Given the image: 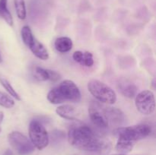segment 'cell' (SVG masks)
<instances>
[{"mask_svg":"<svg viewBox=\"0 0 156 155\" xmlns=\"http://www.w3.org/2000/svg\"><path fill=\"white\" fill-rule=\"evenodd\" d=\"M152 132V129L147 124H139L128 127H120L115 130L118 138L127 140L131 142L136 143V141L143 139L149 136Z\"/></svg>","mask_w":156,"mask_h":155,"instance_id":"4","label":"cell"},{"mask_svg":"<svg viewBox=\"0 0 156 155\" xmlns=\"http://www.w3.org/2000/svg\"><path fill=\"white\" fill-rule=\"evenodd\" d=\"M135 104L137 110L144 115H152L155 109V100L153 92L145 90L136 94Z\"/></svg>","mask_w":156,"mask_h":155,"instance_id":"7","label":"cell"},{"mask_svg":"<svg viewBox=\"0 0 156 155\" xmlns=\"http://www.w3.org/2000/svg\"><path fill=\"white\" fill-rule=\"evenodd\" d=\"M34 76L35 78L41 81H50L56 82L60 79V74L56 71L45 69L38 66L35 67L34 69Z\"/></svg>","mask_w":156,"mask_h":155,"instance_id":"11","label":"cell"},{"mask_svg":"<svg viewBox=\"0 0 156 155\" xmlns=\"http://www.w3.org/2000/svg\"><path fill=\"white\" fill-rule=\"evenodd\" d=\"M34 37L33 33L31 31V29L30 28L29 26H24L21 29V38H22V40L24 42V43L26 46L27 45L29 42Z\"/></svg>","mask_w":156,"mask_h":155,"instance_id":"21","label":"cell"},{"mask_svg":"<svg viewBox=\"0 0 156 155\" xmlns=\"http://www.w3.org/2000/svg\"><path fill=\"white\" fill-rule=\"evenodd\" d=\"M68 141L73 147L85 151L105 153L111 149V144L86 125L71 126L68 132Z\"/></svg>","mask_w":156,"mask_h":155,"instance_id":"1","label":"cell"},{"mask_svg":"<svg viewBox=\"0 0 156 155\" xmlns=\"http://www.w3.org/2000/svg\"><path fill=\"white\" fill-rule=\"evenodd\" d=\"M2 58L1 53H0V63H2Z\"/></svg>","mask_w":156,"mask_h":155,"instance_id":"24","label":"cell"},{"mask_svg":"<svg viewBox=\"0 0 156 155\" xmlns=\"http://www.w3.org/2000/svg\"><path fill=\"white\" fill-rule=\"evenodd\" d=\"M8 140L12 148L18 155H29L34 151L31 141L19 132H12L8 135Z\"/></svg>","mask_w":156,"mask_h":155,"instance_id":"6","label":"cell"},{"mask_svg":"<svg viewBox=\"0 0 156 155\" xmlns=\"http://www.w3.org/2000/svg\"><path fill=\"white\" fill-rule=\"evenodd\" d=\"M15 11H16L17 16L21 20H24L27 16V11H26L25 2L24 0H14Z\"/></svg>","mask_w":156,"mask_h":155,"instance_id":"19","label":"cell"},{"mask_svg":"<svg viewBox=\"0 0 156 155\" xmlns=\"http://www.w3.org/2000/svg\"><path fill=\"white\" fill-rule=\"evenodd\" d=\"M58 115L67 120H78L79 114L76 108L70 104H62L58 106L56 109Z\"/></svg>","mask_w":156,"mask_h":155,"instance_id":"13","label":"cell"},{"mask_svg":"<svg viewBox=\"0 0 156 155\" xmlns=\"http://www.w3.org/2000/svg\"><path fill=\"white\" fill-rule=\"evenodd\" d=\"M75 62L85 67H91L94 65V58L90 52L76 51L73 55Z\"/></svg>","mask_w":156,"mask_h":155,"instance_id":"14","label":"cell"},{"mask_svg":"<svg viewBox=\"0 0 156 155\" xmlns=\"http://www.w3.org/2000/svg\"><path fill=\"white\" fill-rule=\"evenodd\" d=\"M0 106L6 109H10L15 106V100L9 94L0 91Z\"/></svg>","mask_w":156,"mask_h":155,"instance_id":"20","label":"cell"},{"mask_svg":"<svg viewBox=\"0 0 156 155\" xmlns=\"http://www.w3.org/2000/svg\"><path fill=\"white\" fill-rule=\"evenodd\" d=\"M54 46L56 50L61 53H66L69 52L73 49V43L69 37L61 36L55 40Z\"/></svg>","mask_w":156,"mask_h":155,"instance_id":"15","label":"cell"},{"mask_svg":"<svg viewBox=\"0 0 156 155\" xmlns=\"http://www.w3.org/2000/svg\"><path fill=\"white\" fill-rule=\"evenodd\" d=\"M27 46L30 49V51L36 57L41 60H47L50 57L48 51L44 44L40 42L37 39H36L35 36L27 43Z\"/></svg>","mask_w":156,"mask_h":155,"instance_id":"12","label":"cell"},{"mask_svg":"<svg viewBox=\"0 0 156 155\" xmlns=\"http://www.w3.org/2000/svg\"><path fill=\"white\" fill-rule=\"evenodd\" d=\"M104 106L99 102L91 103L88 108V114L93 124L101 129H106L109 126L108 119L105 115Z\"/></svg>","mask_w":156,"mask_h":155,"instance_id":"8","label":"cell"},{"mask_svg":"<svg viewBox=\"0 0 156 155\" xmlns=\"http://www.w3.org/2000/svg\"><path fill=\"white\" fill-rule=\"evenodd\" d=\"M3 119H4V113H3V112L0 111V125L2 122Z\"/></svg>","mask_w":156,"mask_h":155,"instance_id":"23","label":"cell"},{"mask_svg":"<svg viewBox=\"0 0 156 155\" xmlns=\"http://www.w3.org/2000/svg\"><path fill=\"white\" fill-rule=\"evenodd\" d=\"M2 155H14V153L12 150H9V149H8V150H6L4 152V153H3Z\"/></svg>","mask_w":156,"mask_h":155,"instance_id":"22","label":"cell"},{"mask_svg":"<svg viewBox=\"0 0 156 155\" xmlns=\"http://www.w3.org/2000/svg\"><path fill=\"white\" fill-rule=\"evenodd\" d=\"M0 84H2V86L5 88V89L7 91V92L9 93V95L12 96V97H14L15 99H16L17 100H21V97H20L19 94L16 92L14 88L12 87V85L11 84L10 82L7 80L5 77L0 75Z\"/></svg>","mask_w":156,"mask_h":155,"instance_id":"18","label":"cell"},{"mask_svg":"<svg viewBox=\"0 0 156 155\" xmlns=\"http://www.w3.org/2000/svg\"><path fill=\"white\" fill-rule=\"evenodd\" d=\"M134 145H135V143L118 138L115 149L119 153L126 154V153H129V152H130L133 150Z\"/></svg>","mask_w":156,"mask_h":155,"instance_id":"16","label":"cell"},{"mask_svg":"<svg viewBox=\"0 0 156 155\" xmlns=\"http://www.w3.org/2000/svg\"><path fill=\"white\" fill-rule=\"evenodd\" d=\"M8 0H0V17L9 24L13 25V18L8 9Z\"/></svg>","mask_w":156,"mask_h":155,"instance_id":"17","label":"cell"},{"mask_svg":"<svg viewBox=\"0 0 156 155\" xmlns=\"http://www.w3.org/2000/svg\"><path fill=\"white\" fill-rule=\"evenodd\" d=\"M47 100L53 104H60L66 102L78 103L82 94L77 85L71 80H64L53 88L47 96Z\"/></svg>","mask_w":156,"mask_h":155,"instance_id":"2","label":"cell"},{"mask_svg":"<svg viewBox=\"0 0 156 155\" xmlns=\"http://www.w3.org/2000/svg\"><path fill=\"white\" fill-rule=\"evenodd\" d=\"M30 141L38 150H43L49 144V135L42 123L37 119L30 122L29 126Z\"/></svg>","mask_w":156,"mask_h":155,"instance_id":"5","label":"cell"},{"mask_svg":"<svg viewBox=\"0 0 156 155\" xmlns=\"http://www.w3.org/2000/svg\"><path fill=\"white\" fill-rule=\"evenodd\" d=\"M105 115L108 119V125L120 126L124 122L125 115L121 109L117 107L105 106H104Z\"/></svg>","mask_w":156,"mask_h":155,"instance_id":"9","label":"cell"},{"mask_svg":"<svg viewBox=\"0 0 156 155\" xmlns=\"http://www.w3.org/2000/svg\"><path fill=\"white\" fill-rule=\"evenodd\" d=\"M117 86L120 94L127 98L132 99L136 96L138 88L136 85L129 79L121 78L117 81Z\"/></svg>","mask_w":156,"mask_h":155,"instance_id":"10","label":"cell"},{"mask_svg":"<svg viewBox=\"0 0 156 155\" xmlns=\"http://www.w3.org/2000/svg\"><path fill=\"white\" fill-rule=\"evenodd\" d=\"M111 155H126V154H121V153H115V154H111Z\"/></svg>","mask_w":156,"mask_h":155,"instance_id":"25","label":"cell"},{"mask_svg":"<svg viewBox=\"0 0 156 155\" xmlns=\"http://www.w3.org/2000/svg\"><path fill=\"white\" fill-rule=\"evenodd\" d=\"M88 90L99 103L112 105L117 101L115 91L101 81L96 79L89 81L88 83Z\"/></svg>","mask_w":156,"mask_h":155,"instance_id":"3","label":"cell"},{"mask_svg":"<svg viewBox=\"0 0 156 155\" xmlns=\"http://www.w3.org/2000/svg\"><path fill=\"white\" fill-rule=\"evenodd\" d=\"M1 132H2V129H1V127H0V133H1Z\"/></svg>","mask_w":156,"mask_h":155,"instance_id":"26","label":"cell"}]
</instances>
